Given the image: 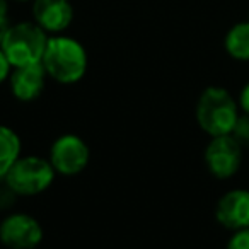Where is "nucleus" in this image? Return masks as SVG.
<instances>
[{
	"label": "nucleus",
	"instance_id": "obj_1",
	"mask_svg": "<svg viewBox=\"0 0 249 249\" xmlns=\"http://www.w3.org/2000/svg\"><path fill=\"white\" fill-rule=\"evenodd\" d=\"M41 65L48 77L60 84H75L86 75L87 53L77 39L63 35L48 38Z\"/></svg>",
	"mask_w": 249,
	"mask_h": 249
},
{
	"label": "nucleus",
	"instance_id": "obj_2",
	"mask_svg": "<svg viewBox=\"0 0 249 249\" xmlns=\"http://www.w3.org/2000/svg\"><path fill=\"white\" fill-rule=\"evenodd\" d=\"M237 104L229 90L222 87H207L196 103V121L210 137L231 135L237 121Z\"/></svg>",
	"mask_w": 249,
	"mask_h": 249
},
{
	"label": "nucleus",
	"instance_id": "obj_3",
	"mask_svg": "<svg viewBox=\"0 0 249 249\" xmlns=\"http://www.w3.org/2000/svg\"><path fill=\"white\" fill-rule=\"evenodd\" d=\"M46 43H48V33L43 31L35 21L18 22L11 24L0 48L14 69V67L41 62Z\"/></svg>",
	"mask_w": 249,
	"mask_h": 249
},
{
	"label": "nucleus",
	"instance_id": "obj_4",
	"mask_svg": "<svg viewBox=\"0 0 249 249\" xmlns=\"http://www.w3.org/2000/svg\"><path fill=\"white\" fill-rule=\"evenodd\" d=\"M55 169L48 159L38 156H21L4 176L9 190L21 196H35L52 186Z\"/></svg>",
	"mask_w": 249,
	"mask_h": 249
},
{
	"label": "nucleus",
	"instance_id": "obj_5",
	"mask_svg": "<svg viewBox=\"0 0 249 249\" xmlns=\"http://www.w3.org/2000/svg\"><path fill=\"white\" fill-rule=\"evenodd\" d=\"M90 159V150L79 135L67 133L53 142L50 149L48 160L55 173L63 176H75L87 167Z\"/></svg>",
	"mask_w": 249,
	"mask_h": 249
},
{
	"label": "nucleus",
	"instance_id": "obj_6",
	"mask_svg": "<svg viewBox=\"0 0 249 249\" xmlns=\"http://www.w3.org/2000/svg\"><path fill=\"white\" fill-rule=\"evenodd\" d=\"M242 147L231 135L212 137V142L205 149L207 169L218 179L234 176L241 167Z\"/></svg>",
	"mask_w": 249,
	"mask_h": 249
},
{
	"label": "nucleus",
	"instance_id": "obj_7",
	"mask_svg": "<svg viewBox=\"0 0 249 249\" xmlns=\"http://www.w3.org/2000/svg\"><path fill=\"white\" fill-rule=\"evenodd\" d=\"M0 241L9 249H35L43 241V227L28 213H12L0 224Z\"/></svg>",
	"mask_w": 249,
	"mask_h": 249
},
{
	"label": "nucleus",
	"instance_id": "obj_8",
	"mask_svg": "<svg viewBox=\"0 0 249 249\" xmlns=\"http://www.w3.org/2000/svg\"><path fill=\"white\" fill-rule=\"evenodd\" d=\"M33 19L46 33L62 35L73 21L70 0H33Z\"/></svg>",
	"mask_w": 249,
	"mask_h": 249
},
{
	"label": "nucleus",
	"instance_id": "obj_9",
	"mask_svg": "<svg viewBox=\"0 0 249 249\" xmlns=\"http://www.w3.org/2000/svg\"><path fill=\"white\" fill-rule=\"evenodd\" d=\"M46 77L48 73L41 65V62L31 63V65L24 67H14L9 75V84H11V90L16 99L29 103V101L38 99L43 94L46 86Z\"/></svg>",
	"mask_w": 249,
	"mask_h": 249
},
{
	"label": "nucleus",
	"instance_id": "obj_10",
	"mask_svg": "<svg viewBox=\"0 0 249 249\" xmlns=\"http://www.w3.org/2000/svg\"><path fill=\"white\" fill-rule=\"evenodd\" d=\"M218 224L231 231L249 227V191L232 190L218 200L215 210Z\"/></svg>",
	"mask_w": 249,
	"mask_h": 249
},
{
	"label": "nucleus",
	"instance_id": "obj_11",
	"mask_svg": "<svg viewBox=\"0 0 249 249\" xmlns=\"http://www.w3.org/2000/svg\"><path fill=\"white\" fill-rule=\"evenodd\" d=\"M21 157V139L12 128L0 124V178H4L12 164Z\"/></svg>",
	"mask_w": 249,
	"mask_h": 249
},
{
	"label": "nucleus",
	"instance_id": "obj_12",
	"mask_svg": "<svg viewBox=\"0 0 249 249\" xmlns=\"http://www.w3.org/2000/svg\"><path fill=\"white\" fill-rule=\"evenodd\" d=\"M225 50L235 60H249V21L239 22L229 29L225 36Z\"/></svg>",
	"mask_w": 249,
	"mask_h": 249
},
{
	"label": "nucleus",
	"instance_id": "obj_13",
	"mask_svg": "<svg viewBox=\"0 0 249 249\" xmlns=\"http://www.w3.org/2000/svg\"><path fill=\"white\" fill-rule=\"evenodd\" d=\"M231 137L242 147H249V114L244 113V114H239L237 116V121H235L234 128L231 132Z\"/></svg>",
	"mask_w": 249,
	"mask_h": 249
},
{
	"label": "nucleus",
	"instance_id": "obj_14",
	"mask_svg": "<svg viewBox=\"0 0 249 249\" xmlns=\"http://www.w3.org/2000/svg\"><path fill=\"white\" fill-rule=\"evenodd\" d=\"M227 249H249V227L234 231V235L229 241Z\"/></svg>",
	"mask_w": 249,
	"mask_h": 249
},
{
	"label": "nucleus",
	"instance_id": "obj_15",
	"mask_svg": "<svg viewBox=\"0 0 249 249\" xmlns=\"http://www.w3.org/2000/svg\"><path fill=\"white\" fill-rule=\"evenodd\" d=\"M9 28H11V21H9V4H7V0H0V45L4 41Z\"/></svg>",
	"mask_w": 249,
	"mask_h": 249
},
{
	"label": "nucleus",
	"instance_id": "obj_16",
	"mask_svg": "<svg viewBox=\"0 0 249 249\" xmlns=\"http://www.w3.org/2000/svg\"><path fill=\"white\" fill-rule=\"evenodd\" d=\"M11 69H12V65L9 63L7 56L4 55V52H2V48H0V84L9 79V75H11Z\"/></svg>",
	"mask_w": 249,
	"mask_h": 249
},
{
	"label": "nucleus",
	"instance_id": "obj_17",
	"mask_svg": "<svg viewBox=\"0 0 249 249\" xmlns=\"http://www.w3.org/2000/svg\"><path fill=\"white\" fill-rule=\"evenodd\" d=\"M239 104H241L242 111L249 114V84H246L244 89L241 90V96H239Z\"/></svg>",
	"mask_w": 249,
	"mask_h": 249
},
{
	"label": "nucleus",
	"instance_id": "obj_18",
	"mask_svg": "<svg viewBox=\"0 0 249 249\" xmlns=\"http://www.w3.org/2000/svg\"><path fill=\"white\" fill-rule=\"evenodd\" d=\"M16 2H33V0H16Z\"/></svg>",
	"mask_w": 249,
	"mask_h": 249
}]
</instances>
